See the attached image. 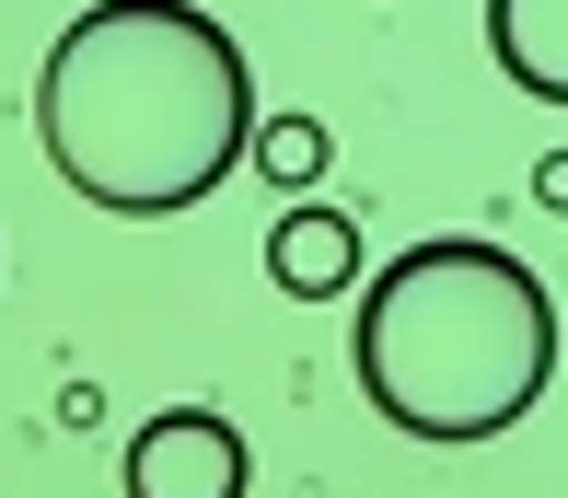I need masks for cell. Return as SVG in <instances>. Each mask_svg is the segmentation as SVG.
I'll return each instance as SVG.
<instances>
[{
  "label": "cell",
  "instance_id": "8992f818",
  "mask_svg": "<svg viewBox=\"0 0 568 498\" xmlns=\"http://www.w3.org/2000/svg\"><path fill=\"white\" fill-rule=\"evenodd\" d=\"M325 163H337V128H325V116H255V174H267V186L314 197Z\"/></svg>",
  "mask_w": 568,
  "mask_h": 498
},
{
  "label": "cell",
  "instance_id": "277c9868",
  "mask_svg": "<svg viewBox=\"0 0 568 498\" xmlns=\"http://www.w3.org/2000/svg\"><path fill=\"white\" fill-rule=\"evenodd\" d=\"M267 278H278L291 302H359V278H372V267H359V221H348V209L291 197V209L267 221Z\"/></svg>",
  "mask_w": 568,
  "mask_h": 498
},
{
  "label": "cell",
  "instance_id": "6da1fadb",
  "mask_svg": "<svg viewBox=\"0 0 568 498\" xmlns=\"http://www.w3.org/2000/svg\"><path fill=\"white\" fill-rule=\"evenodd\" d=\"M255 59L210 0H82L36 59V151L105 221H174L255 163Z\"/></svg>",
  "mask_w": 568,
  "mask_h": 498
},
{
  "label": "cell",
  "instance_id": "52a82bcc",
  "mask_svg": "<svg viewBox=\"0 0 568 498\" xmlns=\"http://www.w3.org/2000/svg\"><path fill=\"white\" fill-rule=\"evenodd\" d=\"M59 429H105V395H93V383H59Z\"/></svg>",
  "mask_w": 568,
  "mask_h": 498
},
{
  "label": "cell",
  "instance_id": "3957f363",
  "mask_svg": "<svg viewBox=\"0 0 568 498\" xmlns=\"http://www.w3.org/2000/svg\"><path fill=\"white\" fill-rule=\"evenodd\" d=\"M255 453L221 406H163L128 429V498H244Z\"/></svg>",
  "mask_w": 568,
  "mask_h": 498
},
{
  "label": "cell",
  "instance_id": "5b68a950",
  "mask_svg": "<svg viewBox=\"0 0 568 498\" xmlns=\"http://www.w3.org/2000/svg\"><path fill=\"white\" fill-rule=\"evenodd\" d=\"M487 59L510 93L568 104V0H487Z\"/></svg>",
  "mask_w": 568,
  "mask_h": 498
},
{
  "label": "cell",
  "instance_id": "7a4b0ae2",
  "mask_svg": "<svg viewBox=\"0 0 568 498\" xmlns=\"http://www.w3.org/2000/svg\"><path fill=\"white\" fill-rule=\"evenodd\" d=\"M348 372L372 395L383 429L464 453V440H499L546 406L557 383V302L487 232H429L395 267L359 278L348 313Z\"/></svg>",
  "mask_w": 568,
  "mask_h": 498
},
{
  "label": "cell",
  "instance_id": "ba28073f",
  "mask_svg": "<svg viewBox=\"0 0 568 498\" xmlns=\"http://www.w3.org/2000/svg\"><path fill=\"white\" fill-rule=\"evenodd\" d=\"M534 209H557V221H568V151H546V163H534Z\"/></svg>",
  "mask_w": 568,
  "mask_h": 498
}]
</instances>
